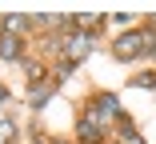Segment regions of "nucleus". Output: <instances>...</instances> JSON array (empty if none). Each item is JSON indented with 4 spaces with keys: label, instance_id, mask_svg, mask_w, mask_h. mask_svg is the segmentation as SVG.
I'll use <instances>...</instances> for the list:
<instances>
[{
    "label": "nucleus",
    "instance_id": "obj_1",
    "mask_svg": "<svg viewBox=\"0 0 156 144\" xmlns=\"http://www.w3.org/2000/svg\"><path fill=\"white\" fill-rule=\"evenodd\" d=\"M148 52H152V36L148 32H124L112 44V56H116V60H136V56H148Z\"/></svg>",
    "mask_w": 156,
    "mask_h": 144
},
{
    "label": "nucleus",
    "instance_id": "obj_2",
    "mask_svg": "<svg viewBox=\"0 0 156 144\" xmlns=\"http://www.w3.org/2000/svg\"><path fill=\"white\" fill-rule=\"evenodd\" d=\"M84 116H88V120H96V124L108 132V124L120 116V100H116L112 92H104V96H96V100L88 104V112H84Z\"/></svg>",
    "mask_w": 156,
    "mask_h": 144
},
{
    "label": "nucleus",
    "instance_id": "obj_3",
    "mask_svg": "<svg viewBox=\"0 0 156 144\" xmlns=\"http://www.w3.org/2000/svg\"><path fill=\"white\" fill-rule=\"evenodd\" d=\"M56 48L64 52V60L68 64H80V56L92 48V36L88 32H72V36H56Z\"/></svg>",
    "mask_w": 156,
    "mask_h": 144
},
{
    "label": "nucleus",
    "instance_id": "obj_4",
    "mask_svg": "<svg viewBox=\"0 0 156 144\" xmlns=\"http://www.w3.org/2000/svg\"><path fill=\"white\" fill-rule=\"evenodd\" d=\"M76 136H80V144H104V140H108V132H104L96 120H88V116H80V124H76Z\"/></svg>",
    "mask_w": 156,
    "mask_h": 144
},
{
    "label": "nucleus",
    "instance_id": "obj_5",
    "mask_svg": "<svg viewBox=\"0 0 156 144\" xmlns=\"http://www.w3.org/2000/svg\"><path fill=\"white\" fill-rule=\"evenodd\" d=\"M0 56L4 60H24V40L12 32H0Z\"/></svg>",
    "mask_w": 156,
    "mask_h": 144
},
{
    "label": "nucleus",
    "instance_id": "obj_6",
    "mask_svg": "<svg viewBox=\"0 0 156 144\" xmlns=\"http://www.w3.org/2000/svg\"><path fill=\"white\" fill-rule=\"evenodd\" d=\"M56 88H60V84H56L52 76H48V80H40V84H32V92H28V104H32V108H44V104H48V96H52Z\"/></svg>",
    "mask_w": 156,
    "mask_h": 144
},
{
    "label": "nucleus",
    "instance_id": "obj_7",
    "mask_svg": "<svg viewBox=\"0 0 156 144\" xmlns=\"http://www.w3.org/2000/svg\"><path fill=\"white\" fill-rule=\"evenodd\" d=\"M12 136H16V124L12 120H0V144H12Z\"/></svg>",
    "mask_w": 156,
    "mask_h": 144
},
{
    "label": "nucleus",
    "instance_id": "obj_8",
    "mask_svg": "<svg viewBox=\"0 0 156 144\" xmlns=\"http://www.w3.org/2000/svg\"><path fill=\"white\" fill-rule=\"evenodd\" d=\"M132 84H140V88H156V76H152V72H140V76H132Z\"/></svg>",
    "mask_w": 156,
    "mask_h": 144
},
{
    "label": "nucleus",
    "instance_id": "obj_9",
    "mask_svg": "<svg viewBox=\"0 0 156 144\" xmlns=\"http://www.w3.org/2000/svg\"><path fill=\"white\" fill-rule=\"evenodd\" d=\"M0 100H8V88H4V84H0Z\"/></svg>",
    "mask_w": 156,
    "mask_h": 144
},
{
    "label": "nucleus",
    "instance_id": "obj_10",
    "mask_svg": "<svg viewBox=\"0 0 156 144\" xmlns=\"http://www.w3.org/2000/svg\"><path fill=\"white\" fill-rule=\"evenodd\" d=\"M148 56H156V36H152V52H148Z\"/></svg>",
    "mask_w": 156,
    "mask_h": 144
},
{
    "label": "nucleus",
    "instance_id": "obj_11",
    "mask_svg": "<svg viewBox=\"0 0 156 144\" xmlns=\"http://www.w3.org/2000/svg\"><path fill=\"white\" fill-rule=\"evenodd\" d=\"M36 144H48V140H36Z\"/></svg>",
    "mask_w": 156,
    "mask_h": 144
}]
</instances>
